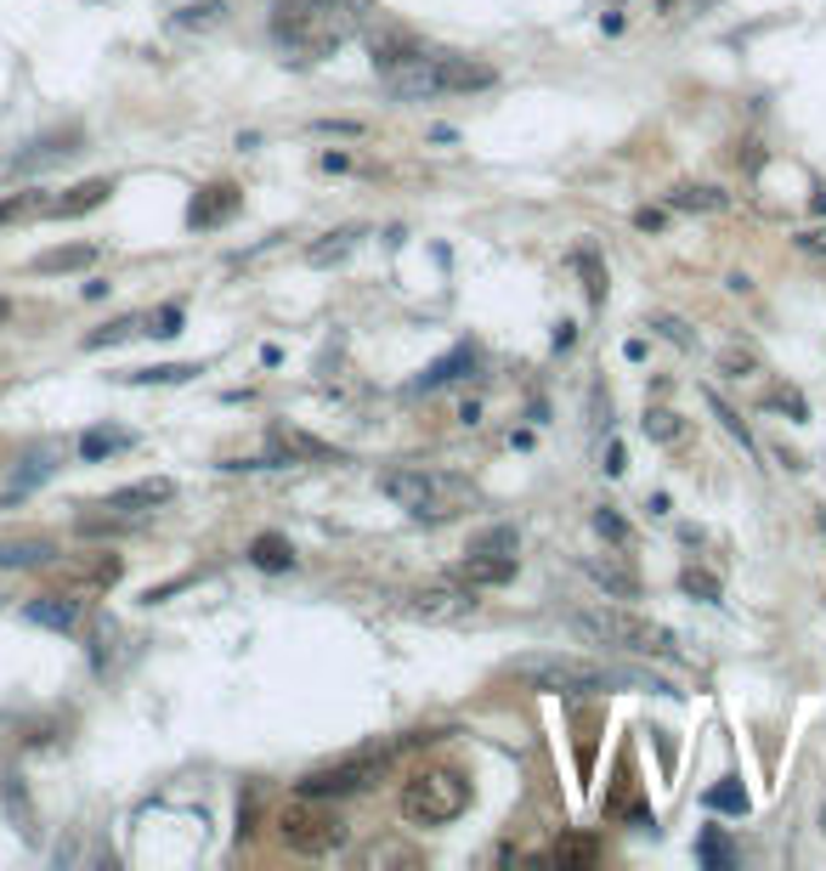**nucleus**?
I'll return each instance as SVG.
<instances>
[{"label":"nucleus","mask_w":826,"mask_h":871,"mask_svg":"<svg viewBox=\"0 0 826 871\" xmlns=\"http://www.w3.org/2000/svg\"><path fill=\"white\" fill-rule=\"evenodd\" d=\"M510 674L521 685H533L544 696H612V690H668L663 680L635 674L617 662H594V657H567V651H538V657H515Z\"/></svg>","instance_id":"obj_1"},{"label":"nucleus","mask_w":826,"mask_h":871,"mask_svg":"<svg viewBox=\"0 0 826 871\" xmlns=\"http://www.w3.org/2000/svg\"><path fill=\"white\" fill-rule=\"evenodd\" d=\"M357 35L351 0H278L272 7V40L294 62H323Z\"/></svg>","instance_id":"obj_2"},{"label":"nucleus","mask_w":826,"mask_h":871,"mask_svg":"<svg viewBox=\"0 0 826 871\" xmlns=\"http://www.w3.org/2000/svg\"><path fill=\"white\" fill-rule=\"evenodd\" d=\"M374 74L396 96H408V103H419V96H453V91H487L492 80H499L487 62H470V57H458V51H424L419 40L403 57L380 62Z\"/></svg>","instance_id":"obj_3"},{"label":"nucleus","mask_w":826,"mask_h":871,"mask_svg":"<svg viewBox=\"0 0 826 871\" xmlns=\"http://www.w3.org/2000/svg\"><path fill=\"white\" fill-rule=\"evenodd\" d=\"M380 492L396 510H408L414 521H453L476 504V481L453 476V471H431V464H403V471H385Z\"/></svg>","instance_id":"obj_4"},{"label":"nucleus","mask_w":826,"mask_h":871,"mask_svg":"<svg viewBox=\"0 0 826 871\" xmlns=\"http://www.w3.org/2000/svg\"><path fill=\"white\" fill-rule=\"evenodd\" d=\"M578 640L589 646H606V651H629V657H656V662H674L679 657V640L674 628L651 623L640 612H623V606H589V612H572L567 617Z\"/></svg>","instance_id":"obj_5"},{"label":"nucleus","mask_w":826,"mask_h":871,"mask_svg":"<svg viewBox=\"0 0 826 871\" xmlns=\"http://www.w3.org/2000/svg\"><path fill=\"white\" fill-rule=\"evenodd\" d=\"M396 803H403V821L414 826H447L470 810V781L458 769H414Z\"/></svg>","instance_id":"obj_6"},{"label":"nucleus","mask_w":826,"mask_h":871,"mask_svg":"<svg viewBox=\"0 0 826 871\" xmlns=\"http://www.w3.org/2000/svg\"><path fill=\"white\" fill-rule=\"evenodd\" d=\"M278 837H283V849H294V855H335L346 844V821L335 810V798H306L301 792L294 803H283Z\"/></svg>","instance_id":"obj_7"},{"label":"nucleus","mask_w":826,"mask_h":871,"mask_svg":"<svg viewBox=\"0 0 826 871\" xmlns=\"http://www.w3.org/2000/svg\"><path fill=\"white\" fill-rule=\"evenodd\" d=\"M391 758L374 747V753H357V758H340V764H323V769H306L301 781H294V792H306V798H357V792H369L374 781H380V769H385Z\"/></svg>","instance_id":"obj_8"},{"label":"nucleus","mask_w":826,"mask_h":871,"mask_svg":"<svg viewBox=\"0 0 826 871\" xmlns=\"http://www.w3.org/2000/svg\"><path fill=\"white\" fill-rule=\"evenodd\" d=\"M408 617H424V623H458V617H470L476 612V589L470 583H424V589H414L408 600Z\"/></svg>","instance_id":"obj_9"},{"label":"nucleus","mask_w":826,"mask_h":871,"mask_svg":"<svg viewBox=\"0 0 826 871\" xmlns=\"http://www.w3.org/2000/svg\"><path fill=\"white\" fill-rule=\"evenodd\" d=\"M453 578L470 583V589H499V583L515 578V555H510V549H470L465 560H458Z\"/></svg>","instance_id":"obj_10"},{"label":"nucleus","mask_w":826,"mask_h":871,"mask_svg":"<svg viewBox=\"0 0 826 871\" xmlns=\"http://www.w3.org/2000/svg\"><path fill=\"white\" fill-rule=\"evenodd\" d=\"M239 205H244V193L233 187V182H210V187H198V198H193V210H187V227H221V221H233L239 216Z\"/></svg>","instance_id":"obj_11"},{"label":"nucleus","mask_w":826,"mask_h":871,"mask_svg":"<svg viewBox=\"0 0 826 871\" xmlns=\"http://www.w3.org/2000/svg\"><path fill=\"white\" fill-rule=\"evenodd\" d=\"M278 458H340L328 442H317V436L306 430H289V425H272V453L260 464H278Z\"/></svg>","instance_id":"obj_12"},{"label":"nucleus","mask_w":826,"mask_h":871,"mask_svg":"<svg viewBox=\"0 0 826 871\" xmlns=\"http://www.w3.org/2000/svg\"><path fill=\"white\" fill-rule=\"evenodd\" d=\"M57 544L51 538H0V572H28V566H51Z\"/></svg>","instance_id":"obj_13"},{"label":"nucleus","mask_w":826,"mask_h":871,"mask_svg":"<svg viewBox=\"0 0 826 871\" xmlns=\"http://www.w3.org/2000/svg\"><path fill=\"white\" fill-rule=\"evenodd\" d=\"M171 498H176V481H171V476H153V481H137V487H119V492L108 498V510L130 515V510H153V504H171Z\"/></svg>","instance_id":"obj_14"},{"label":"nucleus","mask_w":826,"mask_h":871,"mask_svg":"<svg viewBox=\"0 0 826 871\" xmlns=\"http://www.w3.org/2000/svg\"><path fill=\"white\" fill-rule=\"evenodd\" d=\"M470 368H476V346H453L442 362H431V368L414 380V391H442V385H453V380H465Z\"/></svg>","instance_id":"obj_15"},{"label":"nucleus","mask_w":826,"mask_h":871,"mask_svg":"<svg viewBox=\"0 0 826 871\" xmlns=\"http://www.w3.org/2000/svg\"><path fill=\"white\" fill-rule=\"evenodd\" d=\"M23 617H28V623H40V628L69 634V628L80 623V600H69V594H46V600H28Z\"/></svg>","instance_id":"obj_16"},{"label":"nucleus","mask_w":826,"mask_h":871,"mask_svg":"<svg viewBox=\"0 0 826 871\" xmlns=\"http://www.w3.org/2000/svg\"><path fill=\"white\" fill-rule=\"evenodd\" d=\"M549 860H555L560 871H589V866H601V837L567 832V837H560V844L549 849Z\"/></svg>","instance_id":"obj_17"},{"label":"nucleus","mask_w":826,"mask_h":871,"mask_svg":"<svg viewBox=\"0 0 826 871\" xmlns=\"http://www.w3.org/2000/svg\"><path fill=\"white\" fill-rule=\"evenodd\" d=\"M108 193H114V182L108 176H96V182H80V187H69L57 198V205H46L51 216H85V210H96V205H108Z\"/></svg>","instance_id":"obj_18"},{"label":"nucleus","mask_w":826,"mask_h":871,"mask_svg":"<svg viewBox=\"0 0 826 871\" xmlns=\"http://www.w3.org/2000/svg\"><path fill=\"white\" fill-rule=\"evenodd\" d=\"M249 560L260 566V572H289V566H294V544L278 538V532H260V538L249 544Z\"/></svg>","instance_id":"obj_19"},{"label":"nucleus","mask_w":826,"mask_h":871,"mask_svg":"<svg viewBox=\"0 0 826 871\" xmlns=\"http://www.w3.org/2000/svg\"><path fill=\"white\" fill-rule=\"evenodd\" d=\"M589 578L601 583V589H612L617 600H635L640 594V578L629 572V566H617V560H589Z\"/></svg>","instance_id":"obj_20"},{"label":"nucleus","mask_w":826,"mask_h":871,"mask_svg":"<svg viewBox=\"0 0 826 871\" xmlns=\"http://www.w3.org/2000/svg\"><path fill=\"white\" fill-rule=\"evenodd\" d=\"M357 239H362V227H340V232H328L323 244H312L306 260H312V266H335V260H346V255L357 249Z\"/></svg>","instance_id":"obj_21"},{"label":"nucleus","mask_w":826,"mask_h":871,"mask_svg":"<svg viewBox=\"0 0 826 871\" xmlns=\"http://www.w3.org/2000/svg\"><path fill=\"white\" fill-rule=\"evenodd\" d=\"M91 260H96V244H69V249H46L35 260V272H80Z\"/></svg>","instance_id":"obj_22"},{"label":"nucleus","mask_w":826,"mask_h":871,"mask_svg":"<svg viewBox=\"0 0 826 871\" xmlns=\"http://www.w3.org/2000/svg\"><path fill=\"white\" fill-rule=\"evenodd\" d=\"M668 205H674V210H724L731 198H724L719 187H674Z\"/></svg>","instance_id":"obj_23"},{"label":"nucleus","mask_w":826,"mask_h":871,"mask_svg":"<svg viewBox=\"0 0 826 871\" xmlns=\"http://www.w3.org/2000/svg\"><path fill=\"white\" fill-rule=\"evenodd\" d=\"M640 430L651 436V442H679V436H685V425H679V414H674V408H645Z\"/></svg>","instance_id":"obj_24"},{"label":"nucleus","mask_w":826,"mask_h":871,"mask_svg":"<svg viewBox=\"0 0 826 871\" xmlns=\"http://www.w3.org/2000/svg\"><path fill=\"white\" fill-rule=\"evenodd\" d=\"M142 328H148V317H114L108 328L85 334V346H91V351H103V346H119V340H130V334H142Z\"/></svg>","instance_id":"obj_25"},{"label":"nucleus","mask_w":826,"mask_h":871,"mask_svg":"<svg viewBox=\"0 0 826 871\" xmlns=\"http://www.w3.org/2000/svg\"><path fill=\"white\" fill-rule=\"evenodd\" d=\"M198 374V362H164V368H142V374H130L137 385H182Z\"/></svg>","instance_id":"obj_26"},{"label":"nucleus","mask_w":826,"mask_h":871,"mask_svg":"<svg viewBox=\"0 0 826 871\" xmlns=\"http://www.w3.org/2000/svg\"><path fill=\"white\" fill-rule=\"evenodd\" d=\"M0 792H7V810H12V821L23 826V832H35V815H28V792H23V776L12 769L7 781H0Z\"/></svg>","instance_id":"obj_27"},{"label":"nucleus","mask_w":826,"mask_h":871,"mask_svg":"<svg viewBox=\"0 0 826 871\" xmlns=\"http://www.w3.org/2000/svg\"><path fill=\"white\" fill-rule=\"evenodd\" d=\"M119 448H130V430H91L85 442H80L85 458H108V453H119Z\"/></svg>","instance_id":"obj_28"},{"label":"nucleus","mask_w":826,"mask_h":871,"mask_svg":"<svg viewBox=\"0 0 826 871\" xmlns=\"http://www.w3.org/2000/svg\"><path fill=\"white\" fill-rule=\"evenodd\" d=\"M708 810H724V815H747V792H742L736 781H719V787L708 792Z\"/></svg>","instance_id":"obj_29"},{"label":"nucleus","mask_w":826,"mask_h":871,"mask_svg":"<svg viewBox=\"0 0 826 871\" xmlns=\"http://www.w3.org/2000/svg\"><path fill=\"white\" fill-rule=\"evenodd\" d=\"M679 589L697 594V600H719V578L702 572V566H685V572H679Z\"/></svg>","instance_id":"obj_30"},{"label":"nucleus","mask_w":826,"mask_h":871,"mask_svg":"<svg viewBox=\"0 0 826 871\" xmlns=\"http://www.w3.org/2000/svg\"><path fill=\"white\" fill-rule=\"evenodd\" d=\"M697 855H702V866H713V871H724V866H731V849H724V837H719V832H702Z\"/></svg>","instance_id":"obj_31"},{"label":"nucleus","mask_w":826,"mask_h":871,"mask_svg":"<svg viewBox=\"0 0 826 871\" xmlns=\"http://www.w3.org/2000/svg\"><path fill=\"white\" fill-rule=\"evenodd\" d=\"M719 368H724V380H747L758 362H753V351H724V357H719Z\"/></svg>","instance_id":"obj_32"},{"label":"nucleus","mask_w":826,"mask_h":871,"mask_svg":"<svg viewBox=\"0 0 826 871\" xmlns=\"http://www.w3.org/2000/svg\"><path fill=\"white\" fill-rule=\"evenodd\" d=\"M708 402H713V414H719V419H724V430H731V436H736V442H742V448H747V453H753V436H747V425H742V419H736V414H731V408H724V402H719V396H713V391H708Z\"/></svg>","instance_id":"obj_33"},{"label":"nucleus","mask_w":826,"mask_h":871,"mask_svg":"<svg viewBox=\"0 0 826 871\" xmlns=\"http://www.w3.org/2000/svg\"><path fill=\"white\" fill-rule=\"evenodd\" d=\"M148 334H159V340H171V334H182V306H164L159 317H148Z\"/></svg>","instance_id":"obj_34"},{"label":"nucleus","mask_w":826,"mask_h":871,"mask_svg":"<svg viewBox=\"0 0 826 871\" xmlns=\"http://www.w3.org/2000/svg\"><path fill=\"white\" fill-rule=\"evenodd\" d=\"M594 532H601V538H612V544H629V526H623V515H612V510L594 515Z\"/></svg>","instance_id":"obj_35"},{"label":"nucleus","mask_w":826,"mask_h":871,"mask_svg":"<svg viewBox=\"0 0 826 871\" xmlns=\"http://www.w3.org/2000/svg\"><path fill=\"white\" fill-rule=\"evenodd\" d=\"M578 266L589 272V300H606V278H601V266H594V255H589V249L578 255Z\"/></svg>","instance_id":"obj_36"},{"label":"nucleus","mask_w":826,"mask_h":871,"mask_svg":"<svg viewBox=\"0 0 826 871\" xmlns=\"http://www.w3.org/2000/svg\"><path fill=\"white\" fill-rule=\"evenodd\" d=\"M792 244H799L804 255H821V260H826V227H815V232H799Z\"/></svg>","instance_id":"obj_37"},{"label":"nucleus","mask_w":826,"mask_h":871,"mask_svg":"<svg viewBox=\"0 0 826 871\" xmlns=\"http://www.w3.org/2000/svg\"><path fill=\"white\" fill-rule=\"evenodd\" d=\"M23 210H28V198H23V193H12V198H0V227H7V221H18Z\"/></svg>","instance_id":"obj_38"},{"label":"nucleus","mask_w":826,"mask_h":871,"mask_svg":"<svg viewBox=\"0 0 826 871\" xmlns=\"http://www.w3.org/2000/svg\"><path fill=\"white\" fill-rule=\"evenodd\" d=\"M656 328H663V334H668L674 346H690V334H685V323H674V317H656Z\"/></svg>","instance_id":"obj_39"},{"label":"nucleus","mask_w":826,"mask_h":871,"mask_svg":"<svg viewBox=\"0 0 826 871\" xmlns=\"http://www.w3.org/2000/svg\"><path fill=\"white\" fill-rule=\"evenodd\" d=\"M635 227H640V232H656V227H663V210H640Z\"/></svg>","instance_id":"obj_40"},{"label":"nucleus","mask_w":826,"mask_h":871,"mask_svg":"<svg viewBox=\"0 0 826 871\" xmlns=\"http://www.w3.org/2000/svg\"><path fill=\"white\" fill-rule=\"evenodd\" d=\"M7 317H12V306H7V300H0V323H7Z\"/></svg>","instance_id":"obj_41"}]
</instances>
